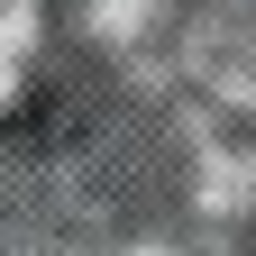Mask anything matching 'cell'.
I'll list each match as a JSON object with an SVG mask.
<instances>
[]
</instances>
